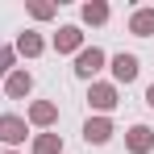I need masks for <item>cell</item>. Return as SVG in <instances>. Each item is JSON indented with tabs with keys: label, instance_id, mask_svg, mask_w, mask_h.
I'll return each instance as SVG.
<instances>
[{
	"label": "cell",
	"instance_id": "1",
	"mask_svg": "<svg viewBox=\"0 0 154 154\" xmlns=\"http://www.w3.org/2000/svg\"><path fill=\"white\" fill-rule=\"evenodd\" d=\"M88 104H92V112H96V117H108V112L121 104V96H117V83L92 79V83H88Z\"/></svg>",
	"mask_w": 154,
	"mask_h": 154
},
{
	"label": "cell",
	"instance_id": "2",
	"mask_svg": "<svg viewBox=\"0 0 154 154\" xmlns=\"http://www.w3.org/2000/svg\"><path fill=\"white\" fill-rule=\"evenodd\" d=\"M104 63H108V54H104L100 46H83V50L75 54V75L92 83V79H96V75L104 71Z\"/></svg>",
	"mask_w": 154,
	"mask_h": 154
},
{
	"label": "cell",
	"instance_id": "3",
	"mask_svg": "<svg viewBox=\"0 0 154 154\" xmlns=\"http://www.w3.org/2000/svg\"><path fill=\"white\" fill-rule=\"evenodd\" d=\"M25 137H29V121H25V117H17V112H0V142H4L8 150H17Z\"/></svg>",
	"mask_w": 154,
	"mask_h": 154
},
{
	"label": "cell",
	"instance_id": "4",
	"mask_svg": "<svg viewBox=\"0 0 154 154\" xmlns=\"http://www.w3.org/2000/svg\"><path fill=\"white\" fill-rule=\"evenodd\" d=\"M108 67H112V79H117V83H133V79L142 75V63H137V54H112V58H108Z\"/></svg>",
	"mask_w": 154,
	"mask_h": 154
},
{
	"label": "cell",
	"instance_id": "5",
	"mask_svg": "<svg viewBox=\"0 0 154 154\" xmlns=\"http://www.w3.org/2000/svg\"><path fill=\"white\" fill-rule=\"evenodd\" d=\"M125 150L129 154H150L154 150V129L150 125H129L125 129Z\"/></svg>",
	"mask_w": 154,
	"mask_h": 154
},
{
	"label": "cell",
	"instance_id": "6",
	"mask_svg": "<svg viewBox=\"0 0 154 154\" xmlns=\"http://www.w3.org/2000/svg\"><path fill=\"white\" fill-rule=\"evenodd\" d=\"M4 92H8V100H25L29 92H33V75H29L25 67H13L8 79H4Z\"/></svg>",
	"mask_w": 154,
	"mask_h": 154
},
{
	"label": "cell",
	"instance_id": "7",
	"mask_svg": "<svg viewBox=\"0 0 154 154\" xmlns=\"http://www.w3.org/2000/svg\"><path fill=\"white\" fill-rule=\"evenodd\" d=\"M112 133H117V129H112L108 117H88V121H83V142H88V146H104Z\"/></svg>",
	"mask_w": 154,
	"mask_h": 154
},
{
	"label": "cell",
	"instance_id": "8",
	"mask_svg": "<svg viewBox=\"0 0 154 154\" xmlns=\"http://www.w3.org/2000/svg\"><path fill=\"white\" fill-rule=\"evenodd\" d=\"M25 121L38 125V129H50L54 121H58V104H54V100H33L29 112H25Z\"/></svg>",
	"mask_w": 154,
	"mask_h": 154
},
{
	"label": "cell",
	"instance_id": "9",
	"mask_svg": "<svg viewBox=\"0 0 154 154\" xmlns=\"http://www.w3.org/2000/svg\"><path fill=\"white\" fill-rule=\"evenodd\" d=\"M50 46L58 54H79V50H83V29H79V25H63L58 33H54Z\"/></svg>",
	"mask_w": 154,
	"mask_h": 154
},
{
	"label": "cell",
	"instance_id": "10",
	"mask_svg": "<svg viewBox=\"0 0 154 154\" xmlns=\"http://www.w3.org/2000/svg\"><path fill=\"white\" fill-rule=\"evenodd\" d=\"M129 33H133V38H154V4L129 13Z\"/></svg>",
	"mask_w": 154,
	"mask_h": 154
},
{
	"label": "cell",
	"instance_id": "11",
	"mask_svg": "<svg viewBox=\"0 0 154 154\" xmlns=\"http://www.w3.org/2000/svg\"><path fill=\"white\" fill-rule=\"evenodd\" d=\"M13 50H17V54H25V58H38V54L46 50V42H42V33L21 29V33H17V42H13Z\"/></svg>",
	"mask_w": 154,
	"mask_h": 154
},
{
	"label": "cell",
	"instance_id": "12",
	"mask_svg": "<svg viewBox=\"0 0 154 154\" xmlns=\"http://www.w3.org/2000/svg\"><path fill=\"white\" fill-rule=\"evenodd\" d=\"M29 150H33V154H63V133H50V129H46V133H38Z\"/></svg>",
	"mask_w": 154,
	"mask_h": 154
},
{
	"label": "cell",
	"instance_id": "13",
	"mask_svg": "<svg viewBox=\"0 0 154 154\" xmlns=\"http://www.w3.org/2000/svg\"><path fill=\"white\" fill-rule=\"evenodd\" d=\"M79 17H83V25H104V21H108V4H104V0H88V4L79 8Z\"/></svg>",
	"mask_w": 154,
	"mask_h": 154
},
{
	"label": "cell",
	"instance_id": "14",
	"mask_svg": "<svg viewBox=\"0 0 154 154\" xmlns=\"http://www.w3.org/2000/svg\"><path fill=\"white\" fill-rule=\"evenodd\" d=\"M13 63H17V50H13V46H0V79H8Z\"/></svg>",
	"mask_w": 154,
	"mask_h": 154
},
{
	"label": "cell",
	"instance_id": "15",
	"mask_svg": "<svg viewBox=\"0 0 154 154\" xmlns=\"http://www.w3.org/2000/svg\"><path fill=\"white\" fill-rule=\"evenodd\" d=\"M29 17H33V21H50V17H54V4H29Z\"/></svg>",
	"mask_w": 154,
	"mask_h": 154
},
{
	"label": "cell",
	"instance_id": "16",
	"mask_svg": "<svg viewBox=\"0 0 154 154\" xmlns=\"http://www.w3.org/2000/svg\"><path fill=\"white\" fill-rule=\"evenodd\" d=\"M146 104H150V108H154V83H150V88H146Z\"/></svg>",
	"mask_w": 154,
	"mask_h": 154
},
{
	"label": "cell",
	"instance_id": "17",
	"mask_svg": "<svg viewBox=\"0 0 154 154\" xmlns=\"http://www.w3.org/2000/svg\"><path fill=\"white\" fill-rule=\"evenodd\" d=\"M4 154H21V150H4Z\"/></svg>",
	"mask_w": 154,
	"mask_h": 154
}]
</instances>
